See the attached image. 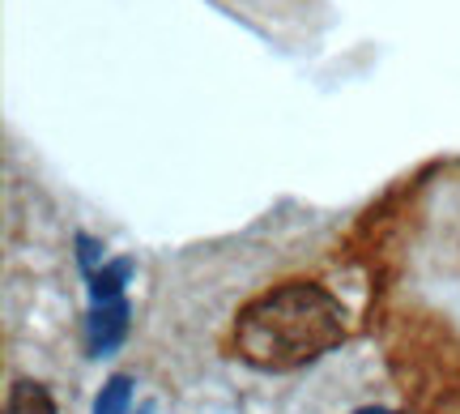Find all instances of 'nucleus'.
Here are the masks:
<instances>
[{
	"label": "nucleus",
	"mask_w": 460,
	"mask_h": 414,
	"mask_svg": "<svg viewBox=\"0 0 460 414\" xmlns=\"http://www.w3.org/2000/svg\"><path fill=\"white\" fill-rule=\"evenodd\" d=\"M124 278H128V261H111L102 274H94V299H99V303H111V299L119 295Z\"/></svg>",
	"instance_id": "obj_3"
},
{
	"label": "nucleus",
	"mask_w": 460,
	"mask_h": 414,
	"mask_svg": "<svg viewBox=\"0 0 460 414\" xmlns=\"http://www.w3.org/2000/svg\"><path fill=\"white\" fill-rule=\"evenodd\" d=\"M341 308L312 282H290L252 303L239 320V350L261 367H298L341 342Z\"/></svg>",
	"instance_id": "obj_1"
},
{
	"label": "nucleus",
	"mask_w": 460,
	"mask_h": 414,
	"mask_svg": "<svg viewBox=\"0 0 460 414\" xmlns=\"http://www.w3.org/2000/svg\"><path fill=\"white\" fill-rule=\"evenodd\" d=\"M124 329H128V308H124V299L99 303L94 316H90V346H94V355H111V350L119 346Z\"/></svg>",
	"instance_id": "obj_2"
},
{
	"label": "nucleus",
	"mask_w": 460,
	"mask_h": 414,
	"mask_svg": "<svg viewBox=\"0 0 460 414\" xmlns=\"http://www.w3.org/2000/svg\"><path fill=\"white\" fill-rule=\"evenodd\" d=\"M358 414H388V410H358Z\"/></svg>",
	"instance_id": "obj_5"
},
{
	"label": "nucleus",
	"mask_w": 460,
	"mask_h": 414,
	"mask_svg": "<svg viewBox=\"0 0 460 414\" xmlns=\"http://www.w3.org/2000/svg\"><path fill=\"white\" fill-rule=\"evenodd\" d=\"M128 401V381H115L111 384V393H102V401H99V414H115L119 406Z\"/></svg>",
	"instance_id": "obj_4"
}]
</instances>
